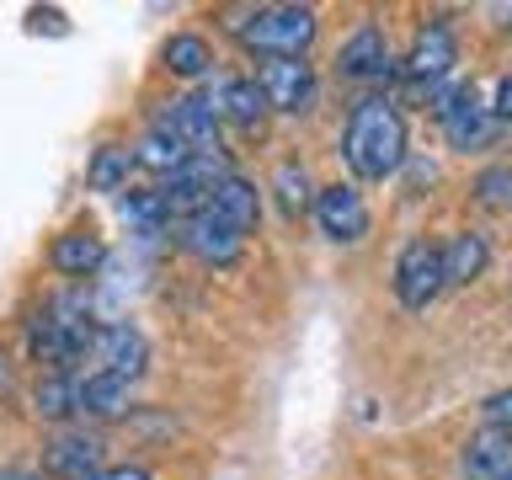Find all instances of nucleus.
<instances>
[{
    "label": "nucleus",
    "instance_id": "obj_32",
    "mask_svg": "<svg viewBox=\"0 0 512 480\" xmlns=\"http://www.w3.org/2000/svg\"><path fill=\"white\" fill-rule=\"evenodd\" d=\"M502 27L512 32V6H502Z\"/></svg>",
    "mask_w": 512,
    "mask_h": 480
},
{
    "label": "nucleus",
    "instance_id": "obj_22",
    "mask_svg": "<svg viewBox=\"0 0 512 480\" xmlns=\"http://www.w3.org/2000/svg\"><path fill=\"white\" fill-rule=\"evenodd\" d=\"M128 390H134L128 379L86 374L80 379V416H91V422H118V416H128Z\"/></svg>",
    "mask_w": 512,
    "mask_h": 480
},
{
    "label": "nucleus",
    "instance_id": "obj_1",
    "mask_svg": "<svg viewBox=\"0 0 512 480\" xmlns=\"http://www.w3.org/2000/svg\"><path fill=\"white\" fill-rule=\"evenodd\" d=\"M342 160L358 182H390L406 160V118L390 96H358L342 128Z\"/></svg>",
    "mask_w": 512,
    "mask_h": 480
},
{
    "label": "nucleus",
    "instance_id": "obj_31",
    "mask_svg": "<svg viewBox=\"0 0 512 480\" xmlns=\"http://www.w3.org/2000/svg\"><path fill=\"white\" fill-rule=\"evenodd\" d=\"M0 480H38V475H22V470H0Z\"/></svg>",
    "mask_w": 512,
    "mask_h": 480
},
{
    "label": "nucleus",
    "instance_id": "obj_2",
    "mask_svg": "<svg viewBox=\"0 0 512 480\" xmlns=\"http://www.w3.org/2000/svg\"><path fill=\"white\" fill-rule=\"evenodd\" d=\"M91 342H96V320H91V299L80 294H59V299H48L38 315H32V326H27V347H32V358L38 363H54V368H70L80 358H91Z\"/></svg>",
    "mask_w": 512,
    "mask_h": 480
},
{
    "label": "nucleus",
    "instance_id": "obj_4",
    "mask_svg": "<svg viewBox=\"0 0 512 480\" xmlns=\"http://www.w3.org/2000/svg\"><path fill=\"white\" fill-rule=\"evenodd\" d=\"M432 118L443 123V139L448 150L470 155V150H486V144L502 134V123H496V112L475 96V86H448L432 96Z\"/></svg>",
    "mask_w": 512,
    "mask_h": 480
},
{
    "label": "nucleus",
    "instance_id": "obj_9",
    "mask_svg": "<svg viewBox=\"0 0 512 480\" xmlns=\"http://www.w3.org/2000/svg\"><path fill=\"white\" fill-rule=\"evenodd\" d=\"M91 363H96V374L134 384L144 374V363H150V342H144V331H134L128 320H107V326H96Z\"/></svg>",
    "mask_w": 512,
    "mask_h": 480
},
{
    "label": "nucleus",
    "instance_id": "obj_20",
    "mask_svg": "<svg viewBox=\"0 0 512 480\" xmlns=\"http://www.w3.org/2000/svg\"><path fill=\"white\" fill-rule=\"evenodd\" d=\"M32 411H38L43 422H70V416H80V379L64 374V368H48V374L32 384Z\"/></svg>",
    "mask_w": 512,
    "mask_h": 480
},
{
    "label": "nucleus",
    "instance_id": "obj_13",
    "mask_svg": "<svg viewBox=\"0 0 512 480\" xmlns=\"http://www.w3.org/2000/svg\"><path fill=\"white\" fill-rule=\"evenodd\" d=\"M390 70H395L390 43H384V32L374 22H363L336 54V75L342 80H390Z\"/></svg>",
    "mask_w": 512,
    "mask_h": 480
},
{
    "label": "nucleus",
    "instance_id": "obj_14",
    "mask_svg": "<svg viewBox=\"0 0 512 480\" xmlns=\"http://www.w3.org/2000/svg\"><path fill=\"white\" fill-rule=\"evenodd\" d=\"M203 102H208V112H214V118L240 123V128H256V123L267 118V96H262V86H256V80H246V75L214 80V86L203 91Z\"/></svg>",
    "mask_w": 512,
    "mask_h": 480
},
{
    "label": "nucleus",
    "instance_id": "obj_12",
    "mask_svg": "<svg viewBox=\"0 0 512 480\" xmlns=\"http://www.w3.org/2000/svg\"><path fill=\"white\" fill-rule=\"evenodd\" d=\"M160 123H166L171 134L192 150V155H203V160H219V155H224L219 118L208 112L203 96H176V102H166V107H160Z\"/></svg>",
    "mask_w": 512,
    "mask_h": 480
},
{
    "label": "nucleus",
    "instance_id": "obj_30",
    "mask_svg": "<svg viewBox=\"0 0 512 480\" xmlns=\"http://www.w3.org/2000/svg\"><path fill=\"white\" fill-rule=\"evenodd\" d=\"M11 384H16V379H11V358H6V352H0V400L11 395Z\"/></svg>",
    "mask_w": 512,
    "mask_h": 480
},
{
    "label": "nucleus",
    "instance_id": "obj_29",
    "mask_svg": "<svg viewBox=\"0 0 512 480\" xmlns=\"http://www.w3.org/2000/svg\"><path fill=\"white\" fill-rule=\"evenodd\" d=\"M96 480H155L150 470H139V464H112V470H102Z\"/></svg>",
    "mask_w": 512,
    "mask_h": 480
},
{
    "label": "nucleus",
    "instance_id": "obj_28",
    "mask_svg": "<svg viewBox=\"0 0 512 480\" xmlns=\"http://www.w3.org/2000/svg\"><path fill=\"white\" fill-rule=\"evenodd\" d=\"M491 112H496V123H512V75H502V86H496Z\"/></svg>",
    "mask_w": 512,
    "mask_h": 480
},
{
    "label": "nucleus",
    "instance_id": "obj_19",
    "mask_svg": "<svg viewBox=\"0 0 512 480\" xmlns=\"http://www.w3.org/2000/svg\"><path fill=\"white\" fill-rule=\"evenodd\" d=\"M214 214H224L240 235H251L256 219H262V192H256V182H246L240 171H230V176L214 187Z\"/></svg>",
    "mask_w": 512,
    "mask_h": 480
},
{
    "label": "nucleus",
    "instance_id": "obj_7",
    "mask_svg": "<svg viewBox=\"0 0 512 480\" xmlns=\"http://www.w3.org/2000/svg\"><path fill=\"white\" fill-rule=\"evenodd\" d=\"M454 64H459L454 27H448V22H427L422 32H416L411 54L400 59V70H406L411 91H422V96H438V80H443L448 70H454Z\"/></svg>",
    "mask_w": 512,
    "mask_h": 480
},
{
    "label": "nucleus",
    "instance_id": "obj_18",
    "mask_svg": "<svg viewBox=\"0 0 512 480\" xmlns=\"http://www.w3.org/2000/svg\"><path fill=\"white\" fill-rule=\"evenodd\" d=\"M486 267H491V240L480 235V230H459V235L443 246V272H448V288L475 283Z\"/></svg>",
    "mask_w": 512,
    "mask_h": 480
},
{
    "label": "nucleus",
    "instance_id": "obj_21",
    "mask_svg": "<svg viewBox=\"0 0 512 480\" xmlns=\"http://www.w3.org/2000/svg\"><path fill=\"white\" fill-rule=\"evenodd\" d=\"M118 219L134 235H166L171 230V208L160 198V187H128L118 192Z\"/></svg>",
    "mask_w": 512,
    "mask_h": 480
},
{
    "label": "nucleus",
    "instance_id": "obj_17",
    "mask_svg": "<svg viewBox=\"0 0 512 480\" xmlns=\"http://www.w3.org/2000/svg\"><path fill=\"white\" fill-rule=\"evenodd\" d=\"M134 160H139L144 171H155V176H166V182H171V176H176V171H182L187 160H192V150H187V144L171 134L166 123L155 118L150 128H144V139L134 144Z\"/></svg>",
    "mask_w": 512,
    "mask_h": 480
},
{
    "label": "nucleus",
    "instance_id": "obj_26",
    "mask_svg": "<svg viewBox=\"0 0 512 480\" xmlns=\"http://www.w3.org/2000/svg\"><path fill=\"white\" fill-rule=\"evenodd\" d=\"M475 203L486 208H512V166H486L475 176Z\"/></svg>",
    "mask_w": 512,
    "mask_h": 480
},
{
    "label": "nucleus",
    "instance_id": "obj_5",
    "mask_svg": "<svg viewBox=\"0 0 512 480\" xmlns=\"http://www.w3.org/2000/svg\"><path fill=\"white\" fill-rule=\"evenodd\" d=\"M443 288H448L443 246L438 240H406V251L395 256V299H400V310L422 315Z\"/></svg>",
    "mask_w": 512,
    "mask_h": 480
},
{
    "label": "nucleus",
    "instance_id": "obj_24",
    "mask_svg": "<svg viewBox=\"0 0 512 480\" xmlns=\"http://www.w3.org/2000/svg\"><path fill=\"white\" fill-rule=\"evenodd\" d=\"M134 166H139L134 150H123V144H102L96 160H91V171H86V182L96 192H128V171H134Z\"/></svg>",
    "mask_w": 512,
    "mask_h": 480
},
{
    "label": "nucleus",
    "instance_id": "obj_23",
    "mask_svg": "<svg viewBox=\"0 0 512 480\" xmlns=\"http://www.w3.org/2000/svg\"><path fill=\"white\" fill-rule=\"evenodd\" d=\"M160 59H166V70L176 80H203L208 70H214V48H208V38H198V32H176V38H166Z\"/></svg>",
    "mask_w": 512,
    "mask_h": 480
},
{
    "label": "nucleus",
    "instance_id": "obj_16",
    "mask_svg": "<svg viewBox=\"0 0 512 480\" xmlns=\"http://www.w3.org/2000/svg\"><path fill=\"white\" fill-rule=\"evenodd\" d=\"M464 475L470 480H512V432L480 427L464 443Z\"/></svg>",
    "mask_w": 512,
    "mask_h": 480
},
{
    "label": "nucleus",
    "instance_id": "obj_6",
    "mask_svg": "<svg viewBox=\"0 0 512 480\" xmlns=\"http://www.w3.org/2000/svg\"><path fill=\"white\" fill-rule=\"evenodd\" d=\"M176 246H182L192 262H203V267H235V262H240V246H246V235H240L224 214L203 208V214H192V219L176 224Z\"/></svg>",
    "mask_w": 512,
    "mask_h": 480
},
{
    "label": "nucleus",
    "instance_id": "obj_11",
    "mask_svg": "<svg viewBox=\"0 0 512 480\" xmlns=\"http://www.w3.org/2000/svg\"><path fill=\"white\" fill-rule=\"evenodd\" d=\"M43 470L59 480H96L102 475V438L86 427H59L43 443Z\"/></svg>",
    "mask_w": 512,
    "mask_h": 480
},
{
    "label": "nucleus",
    "instance_id": "obj_15",
    "mask_svg": "<svg viewBox=\"0 0 512 480\" xmlns=\"http://www.w3.org/2000/svg\"><path fill=\"white\" fill-rule=\"evenodd\" d=\"M107 262V246L96 230H64L54 246H48V267L59 272V278H96Z\"/></svg>",
    "mask_w": 512,
    "mask_h": 480
},
{
    "label": "nucleus",
    "instance_id": "obj_3",
    "mask_svg": "<svg viewBox=\"0 0 512 480\" xmlns=\"http://www.w3.org/2000/svg\"><path fill=\"white\" fill-rule=\"evenodd\" d=\"M230 27L256 59H304L310 43L320 38L315 6H256V11H240Z\"/></svg>",
    "mask_w": 512,
    "mask_h": 480
},
{
    "label": "nucleus",
    "instance_id": "obj_25",
    "mask_svg": "<svg viewBox=\"0 0 512 480\" xmlns=\"http://www.w3.org/2000/svg\"><path fill=\"white\" fill-rule=\"evenodd\" d=\"M272 182H278V203H283V214H288V219H299L304 208H315V187H310V176H304V166L283 160Z\"/></svg>",
    "mask_w": 512,
    "mask_h": 480
},
{
    "label": "nucleus",
    "instance_id": "obj_27",
    "mask_svg": "<svg viewBox=\"0 0 512 480\" xmlns=\"http://www.w3.org/2000/svg\"><path fill=\"white\" fill-rule=\"evenodd\" d=\"M480 416H486V427H496V432H512V384H507V390H496V395H486V406H480Z\"/></svg>",
    "mask_w": 512,
    "mask_h": 480
},
{
    "label": "nucleus",
    "instance_id": "obj_8",
    "mask_svg": "<svg viewBox=\"0 0 512 480\" xmlns=\"http://www.w3.org/2000/svg\"><path fill=\"white\" fill-rule=\"evenodd\" d=\"M256 86H262L272 112H310L315 102V64L310 59H262L256 64Z\"/></svg>",
    "mask_w": 512,
    "mask_h": 480
},
{
    "label": "nucleus",
    "instance_id": "obj_10",
    "mask_svg": "<svg viewBox=\"0 0 512 480\" xmlns=\"http://www.w3.org/2000/svg\"><path fill=\"white\" fill-rule=\"evenodd\" d=\"M315 224L320 235L336 240V246H352V240L368 235V203L352 182H331L315 192Z\"/></svg>",
    "mask_w": 512,
    "mask_h": 480
}]
</instances>
